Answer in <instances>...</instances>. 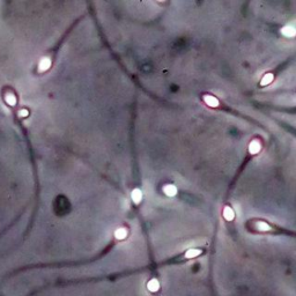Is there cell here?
I'll list each match as a JSON object with an SVG mask.
<instances>
[{"label":"cell","mask_w":296,"mask_h":296,"mask_svg":"<svg viewBox=\"0 0 296 296\" xmlns=\"http://www.w3.org/2000/svg\"><path fill=\"white\" fill-rule=\"evenodd\" d=\"M262 149V143L258 139H253L251 142L249 143V153L254 155V154H258Z\"/></svg>","instance_id":"cell-1"},{"label":"cell","mask_w":296,"mask_h":296,"mask_svg":"<svg viewBox=\"0 0 296 296\" xmlns=\"http://www.w3.org/2000/svg\"><path fill=\"white\" fill-rule=\"evenodd\" d=\"M281 34L285 36V37H288V38H293L296 36V28L294 26H285L281 28Z\"/></svg>","instance_id":"cell-2"},{"label":"cell","mask_w":296,"mask_h":296,"mask_svg":"<svg viewBox=\"0 0 296 296\" xmlns=\"http://www.w3.org/2000/svg\"><path fill=\"white\" fill-rule=\"evenodd\" d=\"M204 102H205L206 104L208 105V106H210V108H218L220 105V102L219 100L215 97V96L213 95H210V94H207V95H204Z\"/></svg>","instance_id":"cell-3"},{"label":"cell","mask_w":296,"mask_h":296,"mask_svg":"<svg viewBox=\"0 0 296 296\" xmlns=\"http://www.w3.org/2000/svg\"><path fill=\"white\" fill-rule=\"evenodd\" d=\"M50 66H51V60H50V58H48V57L42 58L41 62H39V65H38V71L39 72L48 71L49 68H50Z\"/></svg>","instance_id":"cell-4"},{"label":"cell","mask_w":296,"mask_h":296,"mask_svg":"<svg viewBox=\"0 0 296 296\" xmlns=\"http://www.w3.org/2000/svg\"><path fill=\"white\" fill-rule=\"evenodd\" d=\"M223 218L227 221H233L235 219V212L230 206H226L223 208Z\"/></svg>","instance_id":"cell-5"},{"label":"cell","mask_w":296,"mask_h":296,"mask_svg":"<svg viewBox=\"0 0 296 296\" xmlns=\"http://www.w3.org/2000/svg\"><path fill=\"white\" fill-rule=\"evenodd\" d=\"M163 192H164L168 197H174L177 194V187L175 186V185L168 184V185H166V186L163 187Z\"/></svg>","instance_id":"cell-6"},{"label":"cell","mask_w":296,"mask_h":296,"mask_svg":"<svg viewBox=\"0 0 296 296\" xmlns=\"http://www.w3.org/2000/svg\"><path fill=\"white\" fill-rule=\"evenodd\" d=\"M131 197H132V200L134 201V204H139L141 201V198H142V193H141V191L139 189H134L132 191Z\"/></svg>","instance_id":"cell-7"},{"label":"cell","mask_w":296,"mask_h":296,"mask_svg":"<svg viewBox=\"0 0 296 296\" xmlns=\"http://www.w3.org/2000/svg\"><path fill=\"white\" fill-rule=\"evenodd\" d=\"M274 80V75H273L272 73H267V74H265L264 75V78L262 79V81H260V85L262 86H267V85H270V83H272V81Z\"/></svg>","instance_id":"cell-8"},{"label":"cell","mask_w":296,"mask_h":296,"mask_svg":"<svg viewBox=\"0 0 296 296\" xmlns=\"http://www.w3.org/2000/svg\"><path fill=\"white\" fill-rule=\"evenodd\" d=\"M158 287H160V283H158V281L156 280V279H153V280H150V281L148 282L147 285V288L149 291H158Z\"/></svg>","instance_id":"cell-9"},{"label":"cell","mask_w":296,"mask_h":296,"mask_svg":"<svg viewBox=\"0 0 296 296\" xmlns=\"http://www.w3.org/2000/svg\"><path fill=\"white\" fill-rule=\"evenodd\" d=\"M115 236L117 239H124L126 236H127V230L125 228H119V229L116 230Z\"/></svg>","instance_id":"cell-10"},{"label":"cell","mask_w":296,"mask_h":296,"mask_svg":"<svg viewBox=\"0 0 296 296\" xmlns=\"http://www.w3.org/2000/svg\"><path fill=\"white\" fill-rule=\"evenodd\" d=\"M200 253H201V250H199V249H190V250H187L186 253H185V257L194 258L197 257V256H199Z\"/></svg>","instance_id":"cell-11"},{"label":"cell","mask_w":296,"mask_h":296,"mask_svg":"<svg viewBox=\"0 0 296 296\" xmlns=\"http://www.w3.org/2000/svg\"><path fill=\"white\" fill-rule=\"evenodd\" d=\"M257 228L260 231H268V230H271V227H270V225L268 223H266V222H264V221H258L257 222Z\"/></svg>","instance_id":"cell-12"},{"label":"cell","mask_w":296,"mask_h":296,"mask_svg":"<svg viewBox=\"0 0 296 296\" xmlns=\"http://www.w3.org/2000/svg\"><path fill=\"white\" fill-rule=\"evenodd\" d=\"M6 100V103L8 105H12V106H14L15 104H16V97H15L13 94H7L5 97Z\"/></svg>","instance_id":"cell-13"},{"label":"cell","mask_w":296,"mask_h":296,"mask_svg":"<svg viewBox=\"0 0 296 296\" xmlns=\"http://www.w3.org/2000/svg\"><path fill=\"white\" fill-rule=\"evenodd\" d=\"M28 115H29L28 110L22 109V110H20V111H19V117H27Z\"/></svg>","instance_id":"cell-14"}]
</instances>
